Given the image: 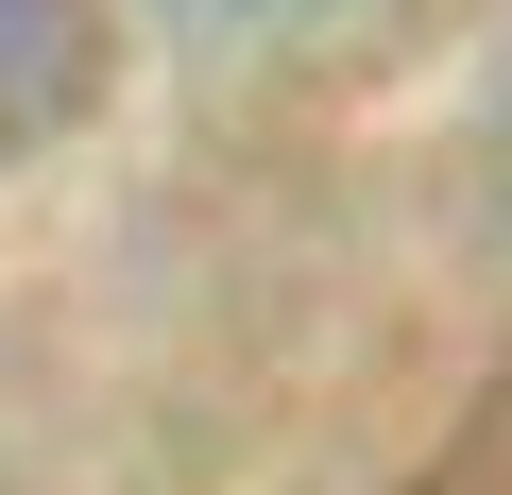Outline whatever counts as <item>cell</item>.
Wrapping results in <instances>:
<instances>
[{
    "instance_id": "2",
    "label": "cell",
    "mask_w": 512,
    "mask_h": 495,
    "mask_svg": "<svg viewBox=\"0 0 512 495\" xmlns=\"http://www.w3.org/2000/svg\"><path fill=\"white\" fill-rule=\"evenodd\" d=\"M205 18H308V0H205Z\"/></svg>"
},
{
    "instance_id": "1",
    "label": "cell",
    "mask_w": 512,
    "mask_h": 495,
    "mask_svg": "<svg viewBox=\"0 0 512 495\" xmlns=\"http://www.w3.org/2000/svg\"><path fill=\"white\" fill-rule=\"evenodd\" d=\"M86 103V0H0V154H35Z\"/></svg>"
}]
</instances>
